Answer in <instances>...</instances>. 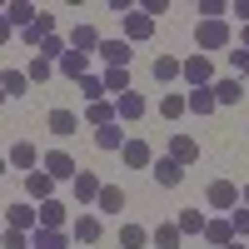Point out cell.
I'll return each instance as SVG.
<instances>
[{
	"label": "cell",
	"instance_id": "50",
	"mask_svg": "<svg viewBox=\"0 0 249 249\" xmlns=\"http://www.w3.org/2000/svg\"><path fill=\"white\" fill-rule=\"evenodd\" d=\"M0 105H5V90H0Z\"/></svg>",
	"mask_w": 249,
	"mask_h": 249
},
{
	"label": "cell",
	"instance_id": "21",
	"mask_svg": "<svg viewBox=\"0 0 249 249\" xmlns=\"http://www.w3.org/2000/svg\"><path fill=\"white\" fill-rule=\"evenodd\" d=\"M35 214H40V230H65V219H70V214H65V204H60V199H45V204H40Z\"/></svg>",
	"mask_w": 249,
	"mask_h": 249
},
{
	"label": "cell",
	"instance_id": "42",
	"mask_svg": "<svg viewBox=\"0 0 249 249\" xmlns=\"http://www.w3.org/2000/svg\"><path fill=\"white\" fill-rule=\"evenodd\" d=\"M0 249H30V234H20V230H5V239H0Z\"/></svg>",
	"mask_w": 249,
	"mask_h": 249
},
{
	"label": "cell",
	"instance_id": "45",
	"mask_svg": "<svg viewBox=\"0 0 249 249\" xmlns=\"http://www.w3.org/2000/svg\"><path fill=\"white\" fill-rule=\"evenodd\" d=\"M10 35H15V30H10V20H5V10H0V45H5Z\"/></svg>",
	"mask_w": 249,
	"mask_h": 249
},
{
	"label": "cell",
	"instance_id": "3",
	"mask_svg": "<svg viewBox=\"0 0 249 249\" xmlns=\"http://www.w3.org/2000/svg\"><path fill=\"white\" fill-rule=\"evenodd\" d=\"M120 160L130 164V170H150V164H155V150H150V140H140V135H130V140L120 144Z\"/></svg>",
	"mask_w": 249,
	"mask_h": 249
},
{
	"label": "cell",
	"instance_id": "4",
	"mask_svg": "<svg viewBox=\"0 0 249 249\" xmlns=\"http://www.w3.org/2000/svg\"><path fill=\"white\" fill-rule=\"evenodd\" d=\"M204 199H210L214 210H224V214H230L234 204H239V184H234V179H210V190H204Z\"/></svg>",
	"mask_w": 249,
	"mask_h": 249
},
{
	"label": "cell",
	"instance_id": "37",
	"mask_svg": "<svg viewBox=\"0 0 249 249\" xmlns=\"http://www.w3.org/2000/svg\"><path fill=\"white\" fill-rule=\"evenodd\" d=\"M230 230H234V239H249V210H244V204L230 210Z\"/></svg>",
	"mask_w": 249,
	"mask_h": 249
},
{
	"label": "cell",
	"instance_id": "30",
	"mask_svg": "<svg viewBox=\"0 0 249 249\" xmlns=\"http://www.w3.org/2000/svg\"><path fill=\"white\" fill-rule=\"evenodd\" d=\"M175 230H179L184 239H190V234H204V214H199V210H179V214H175Z\"/></svg>",
	"mask_w": 249,
	"mask_h": 249
},
{
	"label": "cell",
	"instance_id": "18",
	"mask_svg": "<svg viewBox=\"0 0 249 249\" xmlns=\"http://www.w3.org/2000/svg\"><path fill=\"white\" fill-rule=\"evenodd\" d=\"M45 124H50V135H55V140H70V135L80 130V115H75V110H50Z\"/></svg>",
	"mask_w": 249,
	"mask_h": 249
},
{
	"label": "cell",
	"instance_id": "11",
	"mask_svg": "<svg viewBox=\"0 0 249 249\" xmlns=\"http://www.w3.org/2000/svg\"><path fill=\"white\" fill-rule=\"evenodd\" d=\"M100 234H105V224H100V214H80L70 224V244H95Z\"/></svg>",
	"mask_w": 249,
	"mask_h": 249
},
{
	"label": "cell",
	"instance_id": "47",
	"mask_svg": "<svg viewBox=\"0 0 249 249\" xmlns=\"http://www.w3.org/2000/svg\"><path fill=\"white\" fill-rule=\"evenodd\" d=\"M219 249H249V244L244 239H230V244H219Z\"/></svg>",
	"mask_w": 249,
	"mask_h": 249
},
{
	"label": "cell",
	"instance_id": "38",
	"mask_svg": "<svg viewBox=\"0 0 249 249\" xmlns=\"http://www.w3.org/2000/svg\"><path fill=\"white\" fill-rule=\"evenodd\" d=\"M160 115L164 120H179L184 115V95H160Z\"/></svg>",
	"mask_w": 249,
	"mask_h": 249
},
{
	"label": "cell",
	"instance_id": "36",
	"mask_svg": "<svg viewBox=\"0 0 249 249\" xmlns=\"http://www.w3.org/2000/svg\"><path fill=\"white\" fill-rule=\"evenodd\" d=\"M65 50H70V45H65V35H45V40H40V60H60Z\"/></svg>",
	"mask_w": 249,
	"mask_h": 249
},
{
	"label": "cell",
	"instance_id": "26",
	"mask_svg": "<svg viewBox=\"0 0 249 249\" xmlns=\"http://www.w3.org/2000/svg\"><path fill=\"white\" fill-rule=\"evenodd\" d=\"M204 239H210L214 249H219V244H230V239H234V230H230V214H219V219H204Z\"/></svg>",
	"mask_w": 249,
	"mask_h": 249
},
{
	"label": "cell",
	"instance_id": "40",
	"mask_svg": "<svg viewBox=\"0 0 249 249\" xmlns=\"http://www.w3.org/2000/svg\"><path fill=\"white\" fill-rule=\"evenodd\" d=\"M224 15H230L224 0H199V20H224Z\"/></svg>",
	"mask_w": 249,
	"mask_h": 249
},
{
	"label": "cell",
	"instance_id": "14",
	"mask_svg": "<svg viewBox=\"0 0 249 249\" xmlns=\"http://www.w3.org/2000/svg\"><path fill=\"white\" fill-rule=\"evenodd\" d=\"M214 105H239L244 100V80H234V75H224V80H214Z\"/></svg>",
	"mask_w": 249,
	"mask_h": 249
},
{
	"label": "cell",
	"instance_id": "29",
	"mask_svg": "<svg viewBox=\"0 0 249 249\" xmlns=\"http://www.w3.org/2000/svg\"><path fill=\"white\" fill-rule=\"evenodd\" d=\"M144 244H150L144 224H120V249H144Z\"/></svg>",
	"mask_w": 249,
	"mask_h": 249
},
{
	"label": "cell",
	"instance_id": "10",
	"mask_svg": "<svg viewBox=\"0 0 249 249\" xmlns=\"http://www.w3.org/2000/svg\"><path fill=\"white\" fill-rule=\"evenodd\" d=\"M150 179L160 184V190H175V184L184 179V164H175L170 155H164V160H155V164H150Z\"/></svg>",
	"mask_w": 249,
	"mask_h": 249
},
{
	"label": "cell",
	"instance_id": "23",
	"mask_svg": "<svg viewBox=\"0 0 249 249\" xmlns=\"http://www.w3.org/2000/svg\"><path fill=\"white\" fill-rule=\"evenodd\" d=\"M150 244H155V249H179L184 234L175 230V219H170V224H155V230H150Z\"/></svg>",
	"mask_w": 249,
	"mask_h": 249
},
{
	"label": "cell",
	"instance_id": "25",
	"mask_svg": "<svg viewBox=\"0 0 249 249\" xmlns=\"http://www.w3.org/2000/svg\"><path fill=\"white\" fill-rule=\"evenodd\" d=\"M100 214H120L124 210V190H120V184H100Z\"/></svg>",
	"mask_w": 249,
	"mask_h": 249
},
{
	"label": "cell",
	"instance_id": "17",
	"mask_svg": "<svg viewBox=\"0 0 249 249\" xmlns=\"http://www.w3.org/2000/svg\"><path fill=\"white\" fill-rule=\"evenodd\" d=\"M25 195H30V199H40V204L55 199V179H50L45 170H30V175H25Z\"/></svg>",
	"mask_w": 249,
	"mask_h": 249
},
{
	"label": "cell",
	"instance_id": "28",
	"mask_svg": "<svg viewBox=\"0 0 249 249\" xmlns=\"http://www.w3.org/2000/svg\"><path fill=\"white\" fill-rule=\"evenodd\" d=\"M20 35H25V45H35V50H40V40H45V35H55V15H45V10H40V15H35V25H30V30H20Z\"/></svg>",
	"mask_w": 249,
	"mask_h": 249
},
{
	"label": "cell",
	"instance_id": "24",
	"mask_svg": "<svg viewBox=\"0 0 249 249\" xmlns=\"http://www.w3.org/2000/svg\"><path fill=\"white\" fill-rule=\"evenodd\" d=\"M30 249H70V234L65 230H35L30 234Z\"/></svg>",
	"mask_w": 249,
	"mask_h": 249
},
{
	"label": "cell",
	"instance_id": "35",
	"mask_svg": "<svg viewBox=\"0 0 249 249\" xmlns=\"http://www.w3.org/2000/svg\"><path fill=\"white\" fill-rule=\"evenodd\" d=\"M50 75H55V65H50V60H40V55H35L30 65H25V80H30V85H45Z\"/></svg>",
	"mask_w": 249,
	"mask_h": 249
},
{
	"label": "cell",
	"instance_id": "5",
	"mask_svg": "<svg viewBox=\"0 0 249 249\" xmlns=\"http://www.w3.org/2000/svg\"><path fill=\"white\" fill-rule=\"evenodd\" d=\"M95 55L105 60L110 70H130V55H135V50H130V40H100V50H95Z\"/></svg>",
	"mask_w": 249,
	"mask_h": 249
},
{
	"label": "cell",
	"instance_id": "8",
	"mask_svg": "<svg viewBox=\"0 0 249 249\" xmlns=\"http://www.w3.org/2000/svg\"><path fill=\"white\" fill-rule=\"evenodd\" d=\"M144 95H135V90H124V95H115V120H124V124H135V120H144Z\"/></svg>",
	"mask_w": 249,
	"mask_h": 249
},
{
	"label": "cell",
	"instance_id": "7",
	"mask_svg": "<svg viewBox=\"0 0 249 249\" xmlns=\"http://www.w3.org/2000/svg\"><path fill=\"white\" fill-rule=\"evenodd\" d=\"M40 170H45L50 179H75V175H80V164H75L65 150H50L45 160H40Z\"/></svg>",
	"mask_w": 249,
	"mask_h": 249
},
{
	"label": "cell",
	"instance_id": "34",
	"mask_svg": "<svg viewBox=\"0 0 249 249\" xmlns=\"http://www.w3.org/2000/svg\"><path fill=\"white\" fill-rule=\"evenodd\" d=\"M100 85H105V95L115 100V95L130 90V70H105V75H100Z\"/></svg>",
	"mask_w": 249,
	"mask_h": 249
},
{
	"label": "cell",
	"instance_id": "2",
	"mask_svg": "<svg viewBox=\"0 0 249 249\" xmlns=\"http://www.w3.org/2000/svg\"><path fill=\"white\" fill-rule=\"evenodd\" d=\"M179 80H190V90L214 85V60H210V55H184V60H179Z\"/></svg>",
	"mask_w": 249,
	"mask_h": 249
},
{
	"label": "cell",
	"instance_id": "20",
	"mask_svg": "<svg viewBox=\"0 0 249 249\" xmlns=\"http://www.w3.org/2000/svg\"><path fill=\"white\" fill-rule=\"evenodd\" d=\"M70 184H75V199H80V204H95V199H100V175H95V170H80Z\"/></svg>",
	"mask_w": 249,
	"mask_h": 249
},
{
	"label": "cell",
	"instance_id": "31",
	"mask_svg": "<svg viewBox=\"0 0 249 249\" xmlns=\"http://www.w3.org/2000/svg\"><path fill=\"white\" fill-rule=\"evenodd\" d=\"M85 120L95 124V130H100V124H115V100H95V105H85Z\"/></svg>",
	"mask_w": 249,
	"mask_h": 249
},
{
	"label": "cell",
	"instance_id": "33",
	"mask_svg": "<svg viewBox=\"0 0 249 249\" xmlns=\"http://www.w3.org/2000/svg\"><path fill=\"white\" fill-rule=\"evenodd\" d=\"M155 80H160V85H175V80H179V55H160L155 60Z\"/></svg>",
	"mask_w": 249,
	"mask_h": 249
},
{
	"label": "cell",
	"instance_id": "49",
	"mask_svg": "<svg viewBox=\"0 0 249 249\" xmlns=\"http://www.w3.org/2000/svg\"><path fill=\"white\" fill-rule=\"evenodd\" d=\"M5 170H10V164H5V155H0V175H5Z\"/></svg>",
	"mask_w": 249,
	"mask_h": 249
},
{
	"label": "cell",
	"instance_id": "32",
	"mask_svg": "<svg viewBox=\"0 0 249 249\" xmlns=\"http://www.w3.org/2000/svg\"><path fill=\"white\" fill-rule=\"evenodd\" d=\"M0 90H5V100H10V95H25V90H30L25 70H0Z\"/></svg>",
	"mask_w": 249,
	"mask_h": 249
},
{
	"label": "cell",
	"instance_id": "12",
	"mask_svg": "<svg viewBox=\"0 0 249 249\" xmlns=\"http://www.w3.org/2000/svg\"><path fill=\"white\" fill-rule=\"evenodd\" d=\"M55 70L65 75V80H75V85H80V80L90 75V55H75V50H65V55L55 60Z\"/></svg>",
	"mask_w": 249,
	"mask_h": 249
},
{
	"label": "cell",
	"instance_id": "9",
	"mask_svg": "<svg viewBox=\"0 0 249 249\" xmlns=\"http://www.w3.org/2000/svg\"><path fill=\"white\" fill-rule=\"evenodd\" d=\"M5 230H20V234H30V230H40V214L30 210L25 199H20V204H10V210H5Z\"/></svg>",
	"mask_w": 249,
	"mask_h": 249
},
{
	"label": "cell",
	"instance_id": "6",
	"mask_svg": "<svg viewBox=\"0 0 249 249\" xmlns=\"http://www.w3.org/2000/svg\"><path fill=\"white\" fill-rule=\"evenodd\" d=\"M5 164H10V170H25V175H30V170H40V150H35L30 140H15V144H10V155H5Z\"/></svg>",
	"mask_w": 249,
	"mask_h": 249
},
{
	"label": "cell",
	"instance_id": "13",
	"mask_svg": "<svg viewBox=\"0 0 249 249\" xmlns=\"http://www.w3.org/2000/svg\"><path fill=\"white\" fill-rule=\"evenodd\" d=\"M65 45H70L75 55H90V50H100V30H95V25H75V30L65 35Z\"/></svg>",
	"mask_w": 249,
	"mask_h": 249
},
{
	"label": "cell",
	"instance_id": "43",
	"mask_svg": "<svg viewBox=\"0 0 249 249\" xmlns=\"http://www.w3.org/2000/svg\"><path fill=\"white\" fill-rule=\"evenodd\" d=\"M164 10H170V0H144V5H140V15H150V20L164 15Z\"/></svg>",
	"mask_w": 249,
	"mask_h": 249
},
{
	"label": "cell",
	"instance_id": "22",
	"mask_svg": "<svg viewBox=\"0 0 249 249\" xmlns=\"http://www.w3.org/2000/svg\"><path fill=\"white\" fill-rule=\"evenodd\" d=\"M150 30H155V20H150V15H140V10L124 15V40H130V45H135V40H150Z\"/></svg>",
	"mask_w": 249,
	"mask_h": 249
},
{
	"label": "cell",
	"instance_id": "48",
	"mask_svg": "<svg viewBox=\"0 0 249 249\" xmlns=\"http://www.w3.org/2000/svg\"><path fill=\"white\" fill-rule=\"evenodd\" d=\"M239 195H244V210H249V179H244V190H239Z\"/></svg>",
	"mask_w": 249,
	"mask_h": 249
},
{
	"label": "cell",
	"instance_id": "19",
	"mask_svg": "<svg viewBox=\"0 0 249 249\" xmlns=\"http://www.w3.org/2000/svg\"><path fill=\"white\" fill-rule=\"evenodd\" d=\"M170 160H175V164H195V160H199V140H195V135H175V140H170Z\"/></svg>",
	"mask_w": 249,
	"mask_h": 249
},
{
	"label": "cell",
	"instance_id": "15",
	"mask_svg": "<svg viewBox=\"0 0 249 249\" xmlns=\"http://www.w3.org/2000/svg\"><path fill=\"white\" fill-rule=\"evenodd\" d=\"M214 110H219V105H214V90H210V85L184 95V115H199V120H204V115H214Z\"/></svg>",
	"mask_w": 249,
	"mask_h": 249
},
{
	"label": "cell",
	"instance_id": "1",
	"mask_svg": "<svg viewBox=\"0 0 249 249\" xmlns=\"http://www.w3.org/2000/svg\"><path fill=\"white\" fill-rule=\"evenodd\" d=\"M230 20H199L195 25V45L199 50H230Z\"/></svg>",
	"mask_w": 249,
	"mask_h": 249
},
{
	"label": "cell",
	"instance_id": "46",
	"mask_svg": "<svg viewBox=\"0 0 249 249\" xmlns=\"http://www.w3.org/2000/svg\"><path fill=\"white\" fill-rule=\"evenodd\" d=\"M239 50H249V25H244V30H239Z\"/></svg>",
	"mask_w": 249,
	"mask_h": 249
},
{
	"label": "cell",
	"instance_id": "41",
	"mask_svg": "<svg viewBox=\"0 0 249 249\" xmlns=\"http://www.w3.org/2000/svg\"><path fill=\"white\" fill-rule=\"evenodd\" d=\"M80 90H85L90 105H95V100H110V95H105V85H100V75H85V80H80Z\"/></svg>",
	"mask_w": 249,
	"mask_h": 249
},
{
	"label": "cell",
	"instance_id": "27",
	"mask_svg": "<svg viewBox=\"0 0 249 249\" xmlns=\"http://www.w3.org/2000/svg\"><path fill=\"white\" fill-rule=\"evenodd\" d=\"M124 140H130V135H120V120H115V124H100V130H95V144H100L105 155H115Z\"/></svg>",
	"mask_w": 249,
	"mask_h": 249
},
{
	"label": "cell",
	"instance_id": "39",
	"mask_svg": "<svg viewBox=\"0 0 249 249\" xmlns=\"http://www.w3.org/2000/svg\"><path fill=\"white\" fill-rule=\"evenodd\" d=\"M230 75H234V80H244V75H249V50H239V45L230 50Z\"/></svg>",
	"mask_w": 249,
	"mask_h": 249
},
{
	"label": "cell",
	"instance_id": "44",
	"mask_svg": "<svg viewBox=\"0 0 249 249\" xmlns=\"http://www.w3.org/2000/svg\"><path fill=\"white\" fill-rule=\"evenodd\" d=\"M230 15H239V25H249V0H234V5H230Z\"/></svg>",
	"mask_w": 249,
	"mask_h": 249
},
{
	"label": "cell",
	"instance_id": "16",
	"mask_svg": "<svg viewBox=\"0 0 249 249\" xmlns=\"http://www.w3.org/2000/svg\"><path fill=\"white\" fill-rule=\"evenodd\" d=\"M35 5H30V0H10V5H5V20H10V30H30L35 25Z\"/></svg>",
	"mask_w": 249,
	"mask_h": 249
}]
</instances>
